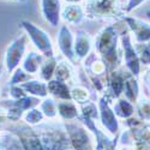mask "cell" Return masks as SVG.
Masks as SVG:
<instances>
[{"label": "cell", "mask_w": 150, "mask_h": 150, "mask_svg": "<svg viewBox=\"0 0 150 150\" xmlns=\"http://www.w3.org/2000/svg\"><path fill=\"white\" fill-rule=\"evenodd\" d=\"M117 42L118 35L113 27H108L98 34L96 39V51L103 57L105 64L113 67L117 61Z\"/></svg>", "instance_id": "cell-1"}, {"label": "cell", "mask_w": 150, "mask_h": 150, "mask_svg": "<svg viewBox=\"0 0 150 150\" xmlns=\"http://www.w3.org/2000/svg\"><path fill=\"white\" fill-rule=\"evenodd\" d=\"M21 25L25 30V33L29 35L34 46L39 49L45 57H47V58L54 57V51H53V45L51 41V37H49V35L46 31L37 28L35 24L30 23L29 21H23L21 23Z\"/></svg>", "instance_id": "cell-2"}, {"label": "cell", "mask_w": 150, "mask_h": 150, "mask_svg": "<svg viewBox=\"0 0 150 150\" xmlns=\"http://www.w3.org/2000/svg\"><path fill=\"white\" fill-rule=\"evenodd\" d=\"M27 47V37L19 36L11 42V45L6 49L5 54V66L8 73H13L15 70L18 69L21 61L23 60L24 53Z\"/></svg>", "instance_id": "cell-3"}, {"label": "cell", "mask_w": 150, "mask_h": 150, "mask_svg": "<svg viewBox=\"0 0 150 150\" xmlns=\"http://www.w3.org/2000/svg\"><path fill=\"white\" fill-rule=\"evenodd\" d=\"M66 132L74 150H94L88 130H85L83 126L69 122L66 124Z\"/></svg>", "instance_id": "cell-4"}, {"label": "cell", "mask_w": 150, "mask_h": 150, "mask_svg": "<svg viewBox=\"0 0 150 150\" xmlns=\"http://www.w3.org/2000/svg\"><path fill=\"white\" fill-rule=\"evenodd\" d=\"M98 113H100V119L103 125V127L110 133L115 136L119 131V122L118 118L114 114V110L110 108L109 103L106 101L105 97L100 98L98 102Z\"/></svg>", "instance_id": "cell-5"}, {"label": "cell", "mask_w": 150, "mask_h": 150, "mask_svg": "<svg viewBox=\"0 0 150 150\" xmlns=\"http://www.w3.org/2000/svg\"><path fill=\"white\" fill-rule=\"evenodd\" d=\"M121 45H122V49H124V58H125V62H126V66L130 70V72L133 76H138L139 71H141V62L137 55L136 49L133 48L132 43H131V39L127 34L122 35L121 37Z\"/></svg>", "instance_id": "cell-6"}, {"label": "cell", "mask_w": 150, "mask_h": 150, "mask_svg": "<svg viewBox=\"0 0 150 150\" xmlns=\"http://www.w3.org/2000/svg\"><path fill=\"white\" fill-rule=\"evenodd\" d=\"M58 45L61 53L64 54L69 60L73 61L76 55H74V49H73V45H74V40H73V35L71 33V30L67 28V25H62L59 30L58 34Z\"/></svg>", "instance_id": "cell-7"}, {"label": "cell", "mask_w": 150, "mask_h": 150, "mask_svg": "<svg viewBox=\"0 0 150 150\" xmlns=\"http://www.w3.org/2000/svg\"><path fill=\"white\" fill-rule=\"evenodd\" d=\"M41 10L45 19L52 27H58L60 22V0H41Z\"/></svg>", "instance_id": "cell-8"}, {"label": "cell", "mask_w": 150, "mask_h": 150, "mask_svg": "<svg viewBox=\"0 0 150 150\" xmlns=\"http://www.w3.org/2000/svg\"><path fill=\"white\" fill-rule=\"evenodd\" d=\"M125 22L127 23L130 29L133 31L136 40L138 43H144V42L150 41V25L149 24L144 23L143 21L131 18V17H126Z\"/></svg>", "instance_id": "cell-9"}, {"label": "cell", "mask_w": 150, "mask_h": 150, "mask_svg": "<svg viewBox=\"0 0 150 150\" xmlns=\"http://www.w3.org/2000/svg\"><path fill=\"white\" fill-rule=\"evenodd\" d=\"M23 145V150H46L41 138L30 129H23L22 132L16 133Z\"/></svg>", "instance_id": "cell-10"}, {"label": "cell", "mask_w": 150, "mask_h": 150, "mask_svg": "<svg viewBox=\"0 0 150 150\" xmlns=\"http://www.w3.org/2000/svg\"><path fill=\"white\" fill-rule=\"evenodd\" d=\"M91 45H93V40H91L90 35H88L84 31H79L77 34V37H76V40H74V45H73L74 55L79 59L86 58L88 54L90 53Z\"/></svg>", "instance_id": "cell-11"}, {"label": "cell", "mask_w": 150, "mask_h": 150, "mask_svg": "<svg viewBox=\"0 0 150 150\" xmlns=\"http://www.w3.org/2000/svg\"><path fill=\"white\" fill-rule=\"evenodd\" d=\"M0 150H23L19 137L15 132H0Z\"/></svg>", "instance_id": "cell-12"}, {"label": "cell", "mask_w": 150, "mask_h": 150, "mask_svg": "<svg viewBox=\"0 0 150 150\" xmlns=\"http://www.w3.org/2000/svg\"><path fill=\"white\" fill-rule=\"evenodd\" d=\"M47 89L48 93H51L53 96L64 100V101H70L71 100V90L69 89V86L65 82H60V81H49L47 84Z\"/></svg>", "instance_id": "cell-13"}, {"label": "cell", "mask_w": 150, "mask_h": 150, "mask_svg": "<svg viewBox=\"0 0 150 150\" xmlns=\"http://www.w3.org/2000/svg\"><path fill=\"white\" fill-rule=\"evenodd\" d=\"M21 88L35 96V97H46L48 95V89H47V84L43 83L42 81H36V79H30L25 83H23L21 84Z\"/></svg>", "instance_id": "cell-14"}, {"label": "cell", "mask_w": 150, "mask_h": 150, "mask_svg": "<svg viewBox=\"0 0 150 150\" xmlns=\"http://www.w3.org/2000/svg\"><path fill=\"white\" fill-rule=\"evenodd\" d=\"M42 64H43L42 55L36 52H30L24 59L22 69L29 74H34L41 69Z\"/></svg>", "instance_id": "cell-15"}, {"label": "cell", "mask_w": 150, "mask_h": 150, "mask_svg": "<svg viewBox=\"0 0 150 150\" xmlns=\"http://www.w3.org/2000/svg\"><path fill=\"white\" fill-rule=\"evenodd\" d=\"M84 17V12L82 10L81 6H78L77 4H71L69 6H66L62 11V18H64L67 23L71 24H78L82 22Z\"/></svg>", "instance_id": "cell-16"}, {"label": "cell", "mask_w": 150, "mask_h": 150, "mask_svg": "<svg viewBox=\"0 0 150 150\" xmlns=\"http://www.w3.org/2000/svg\"><path fill=\"white\" fill-rule=\"evenodd\" d=\"M125 97L129 102H136L137 98H138V94H139V86H138V82H137L133 77H126L125 78V84H124V91Z\"/></svg>", "instance_id": "cell-17"}, {"label": "cell", "mask_w": 150, "mask_h": 150, "mask_svg": "<svg viewBox=\"0 0 150 150\" xmlns=\"http://www.w3.org/2000/svg\"><path fill=\"white\" fill-rule=\"evenodd\" d=\"M58 113L65 120H74L78 118V109L73 102L62 101L58 103Z\"/></svg>", "instance_id": "cell-18"}, {"label": "cell", "mask_w": 150, "mask_h": 150, "mask_svg": "<svg viewBox=\"0 0 150 150\" xmlns=\"http://www.w3.org/2000/svg\"><path fill=\"white\" fill-rule=\"evenodd\" d=\"M114 114L121 119H127L130 117H132L134 108L132 106L131 102H129L126 98H119L115 106H114Z\"/></svg>", "instance_id": "cell-19"}, {"label": "cell", "mask_w": 150, "mask_h": 150, "mask_svg": "<svg viewBox=\"0 0 150 150\" xmlns=\"http://www.w3.org/2000/svg\"><path fill=\"white\" fill-rule=\"evenodd\" d=\"M124 84H125V77L122 74L117 71L112 72L109 77V86L115 97H119L124 91Z\"/></svg>", "instance_id": "cell-20"}, {"label": "cell", "mask_w": 150, "mask_h": 150, "mask_svg": "<svg viewBox=\"0 0 150 150\" xmlns=\"http://www.w3.org/2000/svg\"><path fill=\"white\" fill-rule=\"evenodd\" d=\"M40 110L42 114L49 119H53L58 115V103L53 98H46L40 103Z\"/></svg>", "instance_id": "cell-21"}, {"label": "cell", "mask_w": 150, "mask_h": 150, "mask_svg": "<svg viewBox=\"0 0 150 150\" xmlns=\"http://www.w3.org/2000/svg\"><path fill=\"white\" fill-rule=\"evenodd\" d=\"M71 73H72V70L70 67V65L65 61H61L59 64H57V67H55V71H54V76H55V79L57 81H60V82H66L70 77H71Z\"/></svg>", "instance_id": "cell-22"}, {"label": "cell", "mask_w": 150, "mask_h": 150, "mask_svg": "<svg viewBox=\"0 0 150 150\" xmlns=\"http://www.w3.org/2000/svg\"><path fill=\"white\" fill-rule=\"evenodd\" d=\"M57 64H58V61H57V59L54 57L53 58H48V60L45 61L42 64V66H41V76H42V78L45 81H51V78L53 77V74H54Z\"/></svg>", "instance_id": "cell-23"}, {"label": "cell", "mask_w": 150, "mask_h": 150, "mask_svg": "<svg viewBox=\"0 0 150 150\" xmlns=\"http://www.w3.org/2000/svg\"><path fill=\"white\" fill-rule=\"evenodd\" d=\"M28 81H30V74L19 67L17 70H15V72L12 73V77L8 81V85L10 86L11 85H21V84L25 83Z\"/></svg>", "instance_id": "cell-24"}, {"label": "cell", "mask_w": 150, "mask_h": 150, "mask_svg": "<svg viewBox=\"0 0 150 150\" xmlns=\"http://www.w3.org/2000/svg\"><path fill=\"white\" fill-rule=\"evenodd\" d=\"M45 115L42 114V112L37 108H31L29 110H27L25 115H24V120L29 125H39L42 120H43Z\"/></svg>", "instance_id": "cell-25"}, {"label": "cell", "mask_w": 150, "mask_h": 150, "mask_svg": "<svg viewBox=\"0 0 150 150\" xmlns=\"http://www.w3.org/2000/svg\"><path fill=\"white\" fill-rule=\"evenodd\" d=\"M88 98H89V93L83 86H74L71 90V100H74L78 103L83 105L88 102Z\"/></svg>", "instance_id": "cell-26"}, {"label": "cell", "mask_w": 150, "mask_h": 150, "mask_svg": "<svg viewBox=\"0 0 150 150\" xmlns=\"http://www.w3.org/2000/svg\"><path fill=\"white\" fill-rule=\"evenodd\" d=\"M134 49L138 55L139 62H143L144 65H150V47L148 45L138 43Z\"/></svg>", "instance_id": "cell-27"}, {"label": "cell", "mask_w": 150, "mask_h": 150, "mask_svg": "<svg viewBox=\"0 0 150 150\" xmlns=\"http://www.w3.org/2000/svg\"><path fill=\"white\" fill-rule=\"evenodd\" d=\"M82 110H83V117H86L91 120L96 119L98 117V112H97V108L94 103L91 102H85L83 103L82 106Z\"/></svg>", "instance_id": "cell-28"}, {"label": "cell", "mask_w": 150, "mask_h": 150, "mask_svg": "<svg viewBox=\"0 0 150 150\" xmlns=\"http://www.w3.org/2000/svg\"><path fill=\"white\" fill-rule=\"evenodd\" d=\"M138 110H139V113L144 120L150 121V101L142 100L138 105Z\"/></svg>", "instance_id": "cell-29"}, {"label": "cell", "mask_w": 150, "mask_h": 150, "mask_svg": "<svg viewBox=\"0 0 150 150\" xmlns=\"http://www.w3.org/2000/svg\"><path fill=\"white\" fill-rule=\"evenodd\" d=\"M10 95H11L12 100H19V98H22L24 96H27V93L21 88V85H11Z\"/></svg>", "instance_id": "cell-30"}, {"label": "cell", "mask_w": 150, "mask_h": 150, "mask_svg": "<svg viewBox=\"0 0 150 150\" xmlns=\"http://www.w3.org/2000/svg\"><path fill=\"white\" fill-rule=\"evenodd\" d=\"M145 0H129L127 1V5H126V11H132L134 8H137L141 4H143Z\"/></svg>", "instance_id": "cell-31"}, {"label": "cell", "mask_w": 150, "mask_h": 150, "mask_svg": "<svg viewBox=\"0 0 150 150\" xmlns=\"http://www.w3.org/2000/svg\"><path fill=\"white\" fill-rule=\"evenodd\" d=\"M66 3H70V4H77L79 1H82V0H65Z\"/></svg>", "instance_id": "cell-32"}, {"label": "cell", "mask_w": 150, "mask_h": 150, "mask_svg": "<svg viewBox=\"0 0 150 150\" xmlns=\"http://www.w3.org/2000/svg\"><path fill=\"white\" fill-rule=\"evenodd\" d=\"M146 82H148V84L150 85V71H149V77L146 78Z\"/></svg>", "instance_id": "cell-33"}, {"label": "cell", "mask_w": 150, "mask_h": 150, "mask_svg": "<svg viewBox=\"0 0 150 150\" xmlns=\"http://www.w3.org/2000/svg\"><path fill=\"white\" fill-rule=\"evenodd\" d=\"M146 17L150 19V11H148V12H146Z\"/></svg>", "instance_id": "cell-34"}, {"label": "cell", "mask_w": 150, "mask_h": 150, "mask_svg": "<svg viewBox=\"0 0 150 150\" xmlns=\"http://www.w3.org/2000/svg\"><path fill=\"white\" fill-rule=\"evenodd\" d=\"M1 74H3V67L0 66V77H1Z\"/></svg>", "instance_id": "cell-35"}, {"label": "cell", "mask_w": 150, "mask_h": 150, "mask_svg": "<svg viewBox=\"0 0 150 150\" xmlns=\"http://www.w3.org/2000/svg\"><path fill=\"white\" fill-rule=\"evenodd\" d=\"M13 1H27V0H13Z\"/></svg>", "instance_id": "cell-36"}, {"label": "cell", "mask_w": 150, "mask_h": 150, "mask_svg": "<svg viewBox=\"0 0 150 150\" xmlns=\"http://www.w3.org/2000/svg\"><path fill=\"white\" fill-rule=\"evenodd\" d=\"M148 46H149V47H150V41H149V45H148Z\"/></svg>", "instance_id": "cell-37"}]
</instances>
